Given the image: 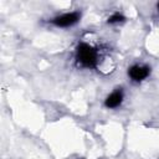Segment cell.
I'll use <instances>...</instances> for the list:
<instances>
[{"label":"cell","instance_id":"cell-3","mask_svg":"<svg viewBox=\"0 0 159 159\" xmlns=\"http://www.w3.org/2000/svg\"><path fill=\"white\" fill-rule=\"evenodd\" d=\"M149 75H150V68L148 66L140 65V63H135L132 67H129V70H128V76L134 82H142L145 78H148Z\"/></svg>","mask_w":159,"mask_h":159},{"label":"cell","instance_id":"cell-5","mask_svg":"<svg viewBox=\"0 0 159 159\" xmlns=\"http://www.w3.org/2000/svg\"><path fill=\"white\" fill-rule=\"evenodd\" d=\"M124 20H125V17H124L120 12H114V14H112V15L108 17L107 22L111 24V25H116V24H119V22H122V21H124Z\"/></svg>","mask_w":159,"mask_h":159},{"label":"cell","instance_id":"cell-6","mask_svg":"<svg viewBox=\"0 0 159 159\" xmlns=\"http://www.w3.org/2000/svg\"><path fill=\"white\" fill-rule=\"evenodd\" d=\"M157 7H158V12H159V2H158V5H157Z\"/></svg>","mask_w":159,"mask_h":159},{"label":"cell","instance_id":"cell-1","mask_svg":"<svg viewBox=\"0 0 159 159\" xmlns=\"http://www.w3.org/2000/svg\"><path fill=\"white\" fill-rule=\"evenodd\" d=\"M76 60L84 68L96 67L99 61V53L96 47L87 42H81L76 50Z\"/></svg>","mask_w":159,"mask_h":159},{"label":"cell","instance_id":"cell-4","mask_svg":"<svg viewBox=\"0 0 159 159\" xmlns=\"http://www.w3.org/2000/svg\"><path fill=\"white\" fill-rule=\"evenodd\" d=\"M123 99H124V93H123V91H122L120 88H117V89H114L113 92H111V93L106 97V99H104V106H106L107 108L114 109V108H118V107L122 104Z\"/></svg>","mask_w":159,"mask_h":159},{"label":"cell","instance_id":"cell-2","mask_svg":"<svg viewBox=\"0 0 159 159\" xmlns=\"http://www.w3.org/2000/svg\"><path fill=\"white\" fill-rule=\"evenodd\" d=\"M81 20V12L78 11H71V12H65L61 14L51 20L52 25L56 27H70L76 25Z\"/></svg>","mask_w":159,"mask_h":159}]
</instances>
